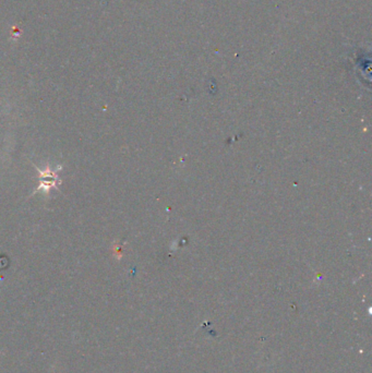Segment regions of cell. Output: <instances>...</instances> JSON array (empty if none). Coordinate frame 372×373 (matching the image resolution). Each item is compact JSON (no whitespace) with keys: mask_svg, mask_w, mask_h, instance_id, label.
Returning <instances> with one entry per match:
<instances>
[{"mask_svg":"<svg viewBox=\"0 0 372 373\" xmlns=\"http://www.w3.org/2000/svg\"><path fill=\"white\" fill-rule=\"evenodd\" d=\"M61 168L63 167L60 165L56 169L52 168L50 164H47L44 169H39L35 166V169L39 174V184L35 191L33 192V195L39 191H43L46 195H50L52 189L58 188V185L61 184V180L58 176V172L61 170Z\"/></svg>","mask_w":372,"mask_h":373,"instance_id":"6da1fadb","label":"cell"}]
</instances>
